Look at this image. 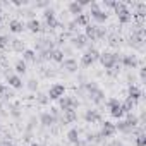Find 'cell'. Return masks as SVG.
<instances>
[{
	"label": "cell",
	"instance_id": "cell-1",
	"mask_svg": "<svg viewBox=\"0 0 146 146\" xmlns=\"http://www.w3.org/2000/svg\"><path fill=\"white\" fill-rule=\"evenodd\" d=\"M139 124H141V122H139V117L134 115V113L131 112V113H127L125 119H119V120H117V124H115V131L124 132V134H132V131H134Z\"/></svg>",
	"mask_w": 146,
	"mask_h": 146
},
{
	"label": "cell",
	"instance_id": "cell-2",
	"mask_svg": "<svg viewBox=\"0 0 146 146\" xmlns=\"http://www.w3.org/2000/svg\"><path fill=\"white\" fill-rule=\"evenodd\" d=\"M83 90H86L88 98H90L93 103L100 105V103L105 102V91H103L96 83H84V84H83Z\"/></svg>",
	"mask_w": 146,
	"mask_h": 146
},
{
	"label": "cell",
	"instance_id": "cell-3",
	"mask_svg": "<svg viewBox=\"0 0 146 146\" xmlns=\"http://www.w3.org/2000/svg\"><path fill=\"white\" fill-rule=\"evenodd\" d=\"M113 11H115V16H117V19H119L120 24H129L132 21V12H131L127 2H117L115 7H113Z\"/></svg>",
	"mask_w": 146,
	"mask_h": 146
},
{
	"label": "cell",
	"instance_id": "cell-4",
	"mask_svg": "<svg viewBox=\"0 0 146 146\" xmlns=\"http://www.w3.org/2000/svg\"><path fill=\"white\" fill-rule=\"evenodd\" d=\"M120 53H113V52H103V53H100V62H102V65L107 69V70H112V69H117L119 67V64H120Z\"/></svg>",
	"mask_w": 146,
	"mask_h": 146
},
{
	"label": "cell",
	"instance_id": "cell-5",
	"mask_svg": "<svg viewBox=\"0 0 146 146\" xmlns=\"http://www.w3.org/2000/svg\"><path fill=\"white\" fill-rule=\"evenodd\" d=\"M93 21H96L98 24H103V23H107V19H108V14H107V11H103L102 7H100V4H96V2H91L90 4V14H88Z\"/></svg>",
	"mask_w": 146,
	"mask_h": 146
},
{
	"label": "cell",
	"instance_id": "cell-6",
	"mask_svg": "<svg viewBox=\"0 0 146 146\" xmlns=\"http://www.w3.org/2000/svg\"><path fill=\"white\" fill-rule=\"evenodd\" d=\"M43 28H46V29H55V28H62L64 24H60L58 21H57V16H55V11L50 7V9H45L43 11Z\"/></svg>",
	"mask_w": 146,
	"mask_h": 146
},
{
	"label": "cell",
	"instance_id": "cell-7",
	"mask_svg": "<svg viewBox=\"0 0 146 146\" xmlns=\"http://www.w3.org/2000/svg\"><path fill=\"white\" fill-rule=\"evenodd\" d=\"M98 58H100V52L91 46V48H88V50L83 53V57H81V65H83V67H90V65H93Z\"/></svg>",
	"mask_w": 146,
	"mask_h": 146
},
{
	"label": "cell",
	"instance_id": "cell-8",
	"mask_svg": "<svg viewBox=\"0 0 146 146\" xmlns=\"http://www.w3.org/2000/svg\"><path fill=\"white\" fill-rule=\"evenodd\" d=\"M58 107H60V112H65V110H76L79 107V102L74 98V96H62L58 100Z\"/></svg>",
	"mask_w": 146,
	"mask_h": 146
},
{
	"label": "cell",
	"instance_id": "cell-9",
	"mask_svg": "<svg viewBox=\"0 0 146 146\" xmlns=\"http://www.w3.org/2000/svg\"><path fill=\"white\" fill-rule=\"evenodd\" d=\"M64 95H65V86H64V84H58V83L52 84L50 90H48V93H46L48 100H57V102H58Z\"/></svg>",
	"mask_w": 146,
	"mask_h": 146
},
{
	"label": "cell",
	"instance_id": "cell-10",
	"mask_svg": "<svg viewBox=\"0 0 146 146\" xmlns=\"http://www.w3.org/2000/svg\"><path fill=\"white\" fill-rule=\"evenodd\" d=\"M115 124L113 122H108V120H105V122H102V129H100V136L103 137V139H108V137H112V136H115Z\"/></svg>",
	"mask_w": 146,
	"mask_h": 146
},
{
	"label": "cell",
	"instance_id": "cell-11",
	"mask_svg": "<svg viewBox=\"0 0 146 146\" xmlns=\"http://www.w3.org/2000/svg\"><path fill=\"white\" fill-rule=\"evenodd\" d=\"M5 79H7V83H9V88H12V90H23V86H24L21 76L12 74V72H7V74H5Z\"/></svg>",
	"mask_w": 146,
	"mask_h": 146
},
{
	"label": "cell",
	"instance_id": "cell-12",
	"mask_svg": "<svg viewBox=\"0 0 146 146\" xmlns=\"http://www.w3.org/2000/svg\"><path fill=\"white\" fill-rule=\"evenodd\" d=\"M70 45L74 48H78V50H83V48L88 46V38L84 35L76 33V35H72V38H70Z\"/></svg>",
	"mask_w": 146,
	"mask_h": 146
},
{
	"label": "cell",
	"instance_id": "cell-13",
	"mask_svg": "<svg viewBox=\"0 0 146 146\" xmlns=\"http://www.w3.org/2000/svg\"><path fill=\"white\" fill-rule=\"evenodd\" d=\"M120 64L125 67V69H136L137 65H139V58H137V55H122L120 57Z\"/></svg>",
	"mask_w": 146,
	"mask_h": 146
},
{
	"label": "cell",
	"instance_id": "cell-14",
	"mask_svg": "<svg viewBox=\"0 0 146 146\" xmlns=\"http://www.w3.org/2000/svg\"><path fill=\"white\" fill-rule=\"evenodd\" d=\"M78 120V112L76 110H65V112H60V122L65 125V124H72Z\"/></svg>",
	"mask_w": 146,
	"mask_h": 146
},
{
	"label": "cell",
	"instance_id": "cell-15",
	"mask_svg": "<svg viewBox=\"0 0 146 146\" xmlns=\"http://www.w3.org/2000/svg\"><path fill=\"white\" fill-rule=\"evenodd\" d=\"M57 122H58V120H57L50 112H43V113L40 115V124H41L43 127H53Z\"/></svg>",
	"mask_w": 146,
	"mask_h": 146
},
{
	"label": "cell",
	"instance_id": "cell-16",
	"mask_svg": "<svg viewBox=\"0 0 146 146\" xmlns=\"http://www.w3.org/2000/svg\"><path fill=\"white\" fill-rule=\"evenodd\" d=\"M24 24H26V29H29V31H31V33H35V35L43 31V24H41V21H40V19H36V17H35V19H29V21H28V23H24Z\"/></svg>",
	"mask_w": 146,
	"mask_h": 146
},
{
	"label": "cell",
	"instance_id": "cell-17",
	"mask_svg": "<svg viewBox=\"0 0 146 146\" xmlns=\"http://www.w3.org/2000/svg\"><path fill=\"white\" fill-rule=\"evenodd\" d=\"M24 29H26V24H24L23 21H19V19H12V21L9 23V31L14 33V35H21Z\"/></svg>",
	"mask_w": 146,
	"mask_h": 146
},
{
	"label": "cell",
	"instance_id": "cell-18",
	"mask_svg": "<svg viewBox=\"0 0 146 146\" xmlns=\"http://www.w3.org/2000/svg\"><path fill=\"white\" fill-rule=\"evenodd\" d=\"M141 96H143L141 90H139V88H137L136 84H131V86H129V90H127V98H129L131 102L137 103V102L141 100Z\"/></svg>",
	"mask_w": 146,
	"mask_h": 146
},
{
	"label": "cell",
	"instance_id": "cell-19",
	"mask_svg": "<svg viewBox=\"0 0 146 146\" xmlns=\"http://www.w3.org/2000/svg\"><path fill=\"white\" fill-rule=\"evenodd\" d=\"M78 60L76 58H72V57H67V58H64V62H62V69H65L67 72H78Z\"/></svg>",
	"mask_w": 146,
	"mask_h": 146
},
{
	"label": "cell",
	"instance_id": "cell-20",
	"mask_svg": "<svg viewBox=\"0 0 146 146\" xmlns=\"http://www.w3.org/2000/svg\"><path fill=\"white\" fill-rule=\"evenodd\" d=\"M84 120L88 122V124H95V122H102V115H100V112L98 110H86L84 112Z\"/></svg>",
	"mask_w": 146,
	"mask_h": 146
},
{
	"label": "cell",
	"instance_id": "cell-21",
	"mask_svg": "<svg viewBox=\"0 0 146 146\" xmlns=\"http://www.w3.org/2000/svg\"><path fill=\"white\" fill-rule=\"evenodd\" d=\"M65 137H67V141H69V143L76 144V143L81 139V131H79L78 127H72V129H69V131H67V136H65Z\"/></svg>",
	"mask_w": 146,
	"mask_h": 146
},
{
	"label": "cell",
	"instance_id": "cell-22",
	"mask_svg": "<svg viewBox=\"0 0 146 146\" xmlns=\"http://www.w3.org/2000/svg\"><path fill=\"white\" fill-rule=\"evenodd\" d=\"M67 11H69L72 16H76V17L84 12V9L79 5V2H69V4H67Z\"/></svg>",
	"mask_w": 146,
	"mask_h": 146
},
{
	"label": "cell",
	"instance_id": "cell-23",
	"mask_svg": "<svg viewBox=\"0 0 146 146\" xmlns=\"http://www.w3.org/2000/svg\"><path fill=\"white\" fill-rule=\"evenodd\" d=\"M65 53H64V50H60V48H53L52 52H50V60H53V62H57V64H62L64 62V57Z\"/></svg>",
	"mask_w": 146,
	"mask_h": 146
},
{
	"label": "cell",
	"instance_id": "cell-24",
	"mask_svg": "<svg viewBox=\"0 0 146 146\" xmlns=\"http://www.w3.org/2000/svg\"><path fill=\"white\" fill-rule=\"evenodd\" d=\"M86 38H88V41L91 40V41H96V26L95 24H88L86 28H84V33H83Z\"/></svg>",
	"mask_w": 146,
	"mask_h": 146
},
{
	"label": "cell",
	"instance_id": "cell-25",
	"mask_svg": "<svg viewBox=\"0 0 146 146\" xmlns=\"http://www.w3.org/2000/svg\"><path fill=\"white\" fill-rule=\"evenodd\" d=\"M36 58H38V53L33 50V48H26L24 52H23V60L28 64V62H36Z\"/></svg>",
	"mask_w": 146,
	"mask_h": 146
},
{
	"label": "cell",
	"instance_id": "cell-26",
	"mask_svg": "<svg viewBox=\"0 0 146 146\" xmlns=\"http://www.w3.org/2000/svg\"><path fill=\"white\" fill-rule=\"evenodd\" d=\"M12 96H14V93H12V90L9 86L0 84V100H11Z\"/></svg>",
	"mask_w": 146,
	"mask_h": 146
},
{
	"label": "cell",
	"instance_id": "cell-27",
	"mask_svg": "<svg viewBox=\"0 0 146 146\" xmlns=\"http://www.w3.org/2000/svg\"><path fill=\"white\" fill-rule=\"evenodd\" d=\"M14 70H16V74L19 76V74H26V70H28V64L23 60V58H19L17 62H16V65H14Z\"/></svg>",
	"mask_w": 146,
	"mask_h": 146
},
{
	"label": "cell",
	"instance_id": "cell-28",
	"mask_svg": "<svg viewBox=\"0 0 146 146\" xmlns=\"http://www.w3.org/2000/svg\"><path fill=\"white\" fill-rule=\"evenodd\" d=\"M9 48H12L14 52H24L26 50V46H24V41L23 40H11V46Z\"/></svg>",
	"mask_w": 146,
	"mask_h": 146
},
{
	"label": "cell",
	"instance_id": "cell-29",
	"mask_svg": "<svg viewBox=\"0 0 146 146\" xmlns=\"http://www.w3.org/2000/svg\"><path fill=\"white\" fill-rule=\"evenodd\" d=\"M134 105H136V103H134V102H131L129 98H125L124 102H120V108H122V112H124V113H131V112H132V108H134Z\"/></svg>",
	"mask_w": 146,
	"mask_h": 146
},
{
	"label": "cell",
	"instance_id": "cell-30",
	"mask_svg": "<svg viewBox=\"0 0 146 146\" xmlns=\"http://www.w3.org/2000/svg\"><path fill=\"white\" fill-rule=\"evenodd\" d=\"M74 21H76V24H78V28H79V26H83V28H86V26L90 24V16L83 12V14H81V16H78V17H76Z\"/></svg>",
	"mask_w": 146,
	"mask_h": 146
},
{
	"label": "cell",
	"instance_id": "cell-31",
	"mask_svg": "<svg viewBox=\"0 0 146 146\" xmlns=\"http://www.w3.org/2000/svg\"><path fill=\"white\" fill-rule=\"evenodd\" d=\"M11 46V38L7 35H0V50H7Z\"/></svg>",
	"mask_w": 146,
	"mask_h": 146
},
{
	"label": "cell",
	"instance_id": "cell-32",
	"mask_svg": "<svg viewBox=\"0 0 146 146\" xmlns=\"http://www.w3.org/2000/svg\"><path fill=\"white\" fill-rule=\"evenodd\" d=\"M108 112H110V115H112L113 119H117V120H119V119H122V117L125 115V113L122 112V108H120V105H119V107H115V108H110Z\"/></svg>",
	"mask_w": 146,
	"mask_h": 146
},
{
	"label": "cell",
	"instance_id": "cell-33",
	"mask_svg": "<svg viewBox=\"0 0 146 146\" xmlns=\"http://www.w3.org/2000/svg\"><path fill=\"white\" fill-rule=\"evenodd\" d=\"M107 38V29L103 26H96V40H105Z\"/></svg>",
	"mask_w": 146,
	"mask_h": 146
},
{
	"label": "cell",
	"instance_id": "cell-34",
	"mask_svg": "<svg viewBox=\"0 0 146 146\" xmlns=\"http://www.w3.org/2000/svg\"><path fill=\"white\" fill-rule=\"evenodd\" d=\"M105 103H107V108L110 110V108H115V107H119V105H120V100H119V98H108Z\"/></svg>",
	"mask_w": 146,
	"mask_h": 146
},
{
	"label": "cell",
	"instance_id": "cell-35",
	"mask_svg": "<svg viewBox=\"0 0 146 146\" xmlns=\"http://www.w3.org/2000/svg\"><path fill=\"white\" fill-rule=\"evenodd\" d=\"M136 146H146V134L144 132L136 136Z\"/></svg>",
	"mask_w": 146,
	"mask_h": 146
},
{
	"label": "cell",
	"instance_id": "cell-36",
	"mask_svg": "<svg viewBox=\"0 0 146 146\" xmlns=\"http://www.w3.org/2000/svg\"><path fill=\"white\" fill-rule=\"evenodd\" d=\"M26 88H28L29 91H36V90H38V83H36V79H29L28 84H26Z\"/></svg>",
	"mask_w": 146,
	"mask_h": 146
},
{
	"label": "cell",
	"instance_id": "cell-37",
	"mask_svg": "<svg viewBox=\"0 0 146 146\" xmlns=\"http://www.w3.org/2000/svg\"><path fill=\"white\" fill-rule=\"evenodd\" d=\"M11 4H12V5H16V7H26L29 2H28V0H12Z\"/></svg>",
	"mask_w": 146,
	"mask_h": 146
},
{
	"label": "cell",
	"instance_id": "cell-38",
	"mask_svg": "<svg viewBox=\"0 0 146 146\" xmlns=\"http://www.w3.org/2000/svg\"><path fill=\"white\" fill-rule=\"evenodd\" d=\"M36 100H38V103H41V105H45V103H48V96H46V95H43V93H38V96H36Z\"/></svg>",
	"mask_w": 146,
	"mask_h": 146
},
{
	"label": "cell",
	"instance_id": "cell-39",
	"mask_svg": "<svg viewBox=\"0 0 146 146\" xmlns=\"http://www.w3.org/2000/svg\"><path fill=\"white\" fill-rule=\"evenodd\" d=\"M117 4V0H103V7H108V9H113Z\"/></svg>",
	"mask_w": 146,
	"mask_h": 146
},
{
	"label": "cell",
	"instance_id": "cell-40",
	"mask_svg": "<svg viewBox=\"0 0 146 146\" xmlns=\"http://www.w3.org/2000/svg\"><path fill=\"white\" fill-rule=\"evenodd\" d=\"M139 78H141V81L144 83V79H146V67H141V69H139Z\"/></svg>",
	"mask_w": 146,
	"mask_h": 146
},
{
	"label": "cell",
	"instance_id": "cell-41",
	"mask_svg": "<svg viewBox=\"0 0 146 146\" xmlns=\"http://www.w3.org/2000/svg\"><path fill=\"white\" fill-rule=\"evenodd\" d=\"M108 43H110V45H113V46H115V45H117V43H119V40H117V36H115V35H112V36H108Z\"/></svg>",
	"mask_w": 146,
	"mask_h": 146
},
{
	"label": "cell",
	"instance_id": "cell-42",
	"mask_svg": "<svg viewBox=\"0 0 146 146\" xmlns=\"http://www.w3.org/2000/svg\"><path fill=\"white\" fill-rule=\"evenodd\" d=\"M74 146H88V143H86V139H83V137H81V139H79Z\"/></svg>",
	"mask_w": 146,
	"mask_h": 146
},
{
	"label": "cell",
	"instance_id": "cell-43",
	"mask_svg": "<svg viewBox=\"0 0 146 146\" xmlns=\"http://www.w3.org/2000/svg\"><path fill=\"white\" fill-rule=\"evenodd\" d=\"M11 115H12V117H19V115H21V112H19L17 108H12V110H11Z\"/></svg>",
	"mask_w": 146,
	"mask_h": 146
},
{
	"label": "cell",
	"instance_id": "cell-44",
	"mask_svg": "<svg viewBox=\"0 0 146 146\" xmlns=\"http://www.w3.org/2000/svg\"><path fill=\"white\" fill-rule=\"evenodd\" d=\"M29 146H43V144H40V143H33V144H29Z\"/></svg>",
	"mask_w": 146,
	"mask_h": 146
},
{
	"label": "cell",
	"instance_id": "cell-45",
	"mask_svg": "<svg viewBox=\"0 0 146 146\" xmlns=\"http://www.w3.org/2000/svg\"><path fill=\"white\" fill-rule=\"evenodd\" d=\"M0 23H2V11H0Z\"/></svg>",
	"mask_w": 146,
	"mask_h": 146
}]
</instances>
